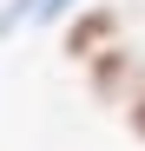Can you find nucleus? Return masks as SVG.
<instances>
[{
	"label": "nucleus",
	"instance_id": "2",
	"mask_svg": "<svg viewBox=\"0 0 145 151\" xmlns=\"http://www.w3.org/2000/svg\"><path fill=\"white\" fill-rule=\"evenodd\" d=\"M112 40H125V7H112V0H86V7H72V13H66L59 53L79 66V59L99 53V46H112Z\"/></svg>",
	"mask_w": 145,
	"mask_h": 151
},
{
	"label": "nucleus",
	"instance_id": "3",
	"mask_svg": "<svg viewBox=\"0 0 145 151\" xmlns=\"http://www.w3.org/2000/svg\"><path fill=\"white\" fill-rule=\"evenodd\" d=\"M119 118H125V132H132V138L145 145V86H138V92L125 99V105H119Z\"/></svg>",
	"mask_w": 145,
	"mask_h": 151
},
{
	"label": "nucleus",
	"instance_id": "1",
	"mask_svg": "<svg viewBox=\"0 0 145 151\" xmlns=\"http://www.w3.org/2000/svg\"><path fill=\"white\" fill-rule=\"evenodd\" d=\"M79 72H86V92L99 99V105H125V99L145 86V53L132 40H112L92 59H79Z\"/></svg>",
	"mask_w": 145,
	"mask_h": 151
}]
</instances>
